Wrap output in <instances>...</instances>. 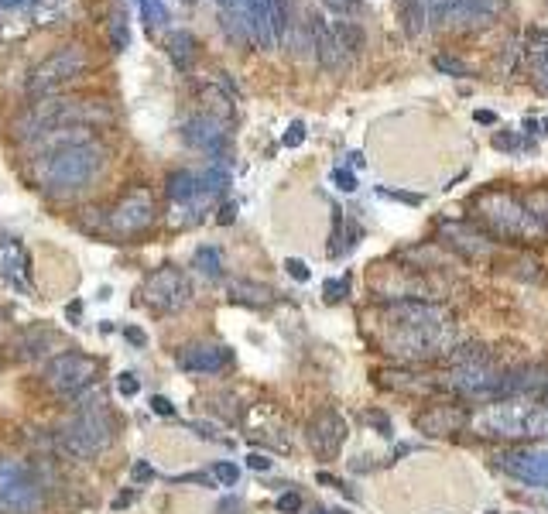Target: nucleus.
<instances>
[{"label": "nucleus", "instance_id": "1", "mask_svg": "<svg viewBox=\"0 0 548 514\" xmlns=\"http://www.w3.org/2000/svg\"><path fill=\"white\" fill-rule=\"evenodd\" d=\"M374 343L401 364H425V360L446 357L456 347L453 312L425 299L384 302L377 309Z\"/></svg>", "mask_w": 548, "mask_h": 514}, {"label": "nucleus", "instance_id": "2", "mask_svg": "<svg viewBox=\"0 0 548 514\" xmlns=\"http://www.w3.org/2000/svg\"><path fill=\"white\" fill-rule=\"evenodd\" d=\"M45 158L48 162L42 165L38 186H42L45 196H52V199L79 196V192L90 189L96 182V175L107 168V151H103V144H96L93 138L62 144V148L48 151Z\"/></svg>", "mask_w": 548, "mask_h": 514}, {"label": "nucleus", "instance_id": "3", "mask_svg": "<svg viewBox=\"0 0 548 514\" xmlns=\"http://www.w3.org/2000/svg\"><path fill=\"white\" fill-rule=\"evenodd\" d=\"M470 213H473V223L483 227L487 237H501V240H511V244H538V240H545L528 199L511 189L477 192V196L470 199Z\"/></svg>", "mask_w": 548, "mask_h": 514}, {"label": "nucleus", "instance_id": "4", "mask_svg": "<svg viewBox=\"0 0 548 514\" xmlns=\"http://www.w3.org/2000/svg\"><path fill=\"white\" fill-rule=\"evenodd\" d=\"M117 439V419L103 398H86L72 412L66 429L55 432V446L69 460H93L96 453H107Z\"/></svg>", "mask_w": 548, "mask_h": 514}, {"label": "nucleus", "instance_id": "5", "mask_svg": "<svg viewBox=\"0 0 548 514\" xmlns=\"http://www.w3.org/2000/svg\"><path fill=\"white\" fill-rule=\"evenodd\" d=\"M110 120V110L103 103L93 100H62V96H42L38 103H31V110H24L21 120L14 124V134L24 144H35L38 138L62 127H90Z\"/></svg>", "mask_w": 548, "mask_h": 514}, {"label": "nucleus", "instance_id": "6", "mask_svg": "<svg viewBox=\"0 0 548 514\" xmlns=\"http://www.w3.org/2000/svg\"><path fill=\"white\" fill-rule=\"evenodd\" d=\"M100 371H103V364H100V357H93V353L62 350L42 367V381L52 395L76 398V395H83L86 388H93Z\"/></svg>", "mask_w": 548, "mask_h": 514}, {"label": "nucleus", "instance_id": "7", "mask_svg": "<svg viewBox=\"0 0 548 514\" xmlns=\"http://www.w3.org/2000/svg\"><path fill=\"white\" fill-rule=\"evenodd\" d=\"M86 66H90V55H86L83 45H62V48H55L52 55H45V59L38 62L35 69H31L28 93L38 96V100H42V96L59 93L62 86L76 83V79L86 72Z\"/></svg>", "mask_w": 548, "mask_h": 514}, {"label": "nucleus", "instance_id": "8", "mask_svg": "<svg viewBox=\"0 0 548 514\" xmlns=\"http://www.w3.org/2000/svg\"><path fill=\"white\" fill-rule=\"evenodd\" d=\"M45 487L24 463L0 456V514H38Z\"/></svg>", "mask_w": 548, "mask_h": 514}, {"label": "nucleus", "instance_id": "9", "mask_svg": "<svg viewBox=\"0 0 548 514\" xmlns=\"http://www.w3.org/2000/svg\"><path fill=\"white\" fill-rule=\"evenodd\" d=\"M141 295H144V305H148L151 312H158V316H172V312H179L192 302V281L182 268L165 264V268L151 271V275L144 278Z\"/></svg>", "mask_w": 548, "mask_h": 514}, {"label": "nucleus", "instance_id": "10", "mask_svg": "<svg viewBox=\"0 0 548 514\" xmlns=\"http://www.w3.org/2000/svg\"><path fill=\"white\" fill-rule=\"evenodd\" d=\"M155 220H158L155 196H151L148 189H134V192H127V196L114 206L107 227H110V234L131 240V237L148 234V230L155 227Z\"/></svg>", "mask_w": 548, "mask_h": 514}, {"label": "nucleus", "instance_id": "11", "mask_svg": "<svg viewBox=\"0 0 548 514\" xmlns=\"http://www.w3.org/2000/svg\"><path fill=\"white\" fill-rule=\"evenodd\" d=\"M182 141L189 144V148L196 151H206L209 158H223L230 148V124L213 114H206V110H199V114H189L182 120L179 127Z\"/></svg>", "mask_w": 548, "mask_h": 514}, {"label": "nucleus", "instance_id": "12", "mask_svg": "<svg viewBox=\"0 0 548 514\" xmlns=\"http://www.w3.org/2000/svg\"><path fill=\"white\" fill-rule=\"evenodd\" d=\"M497 470L528 487H548V449H501L494 453Z\"/></svg>", "mask_w": 548, "mask_h": 514}, {"label": "nucleus", "instance_id": "13", "mask_svg": "<svg viewBox=\"0 0 548 514\" xmlns=\"http://www.w3.org/2000/svg\"><path fill=\"white\" fill-rule=\"evenodd\" d=\"M305 436H309V446L319 460H336L346 443V436H350V429H346V419L336 412V408H322V412H316L309 419Z\"/></svg>", "mask_w": 548, "mask_h": 514}, {"label": "nucleus", "instance_id": "14", "mask_svg": "<svg viewBox=\"0 0 548 514\" xmlns=\"http://www.w3.org/2000/svg\"><path fill=\"white\" fill-rule=\"evenodd\" d=\"M470 419L473 412L463 401H432L415 415V429L422 436H453V432H463Z\"/></svg>", "mask_w": 548, "mask_h": 514}, {"label": "nucleus", "instance_id": "15", "mask_svg": "<svg viewBox=\"0 0 548 514\" xmlns=\"http://www.w3.org/2000/svg\"><path fill=\"white\" fill-rule=\"evenodd\" d=\"M175 364H179L185 374H220L233 364V350L213 340H196L179 347Z\"/></svg>", "mask_w": 548, "mask_h": 514}, {"label": "nucleus", "instance_id": "16", "mask_svg": "<svg viewBox=\"0 0 548 514\" xmlns=\"http://www.w3.org/2000/svg\"><path fill=\"white\" fill-rule=\"evenodd\" d=\"M439 237L449 251H456L459 257H466V261H483V257L490 254V247H494V240L483 234L477 223H466V220H446L439 227Z\"/></svg>", "mask_w": 548, "mask_h": 514}, {"label": "nucleus", "instance_id": "17", "mask_svg": "<svg viewBox=\"0 0 548 514\" xmlns=\"http://www.w3.org/2000/svg\"><path fill=\"white\" fill-rule=\"evenodd\" d=\"M309 31H312V48H316V59L319 66L326 72H340L350 66V59H346V52L336 42V31L333 24H329L322 14H312L309 18Z\"/></svg>", "mask_w": 548, "mask_h": 514}, {"label": "nucleus", "instance_id": "18", "mask_svg": "<svg viewBox=\"0 0 548 514\" xmlns=\"http://www.w3.org/2000/svg\"><path fill=\"white\" fill-rule=\"evenodd\" d=\"M381 388L398 391V395H415V398H429L442 395V381L439 374H418V371H381L377 374Z\"/></svg>", "mask_w": 548, "mask_h": 514}, {"label": "nucleus", "instance_id": "19", "mask_svg": "<svg viewBox=\"0 0 548 514\" xmlns=\"http://www.w3.org/2000/svg\"><path fill=\"white\" fill-rule=\"evenodd\" d=\"M528 66H531L535 90L548 96V31L545 28H528Z\"/></svg>", "mask_w": 548, "mask_h": 514}, {"label": "nucleus", "instance_id": "20", "mask_svg": "<svg viewBox=\"0 0 548 514\" xmlns=\"http://www.w3.org/2000/svg\"><path fill=\"white\" fill-rule=\"evenodd\" d=\"M244 24L247 35L254 38L261 48H274V28L268 14V0H244Z\"/></svg>", "mask_w": 548, "mask_h": 514}, {"label": "nucleus", "instance_id": "21", "mask_svg": "<svg viewBox=\"0 0 548 514\" xmlns=\"http://www.w3.org/2000/svg\"><path fill=\"white\" fill-rule=\"evenodd\" d=\"M230 302L247 305V309H268L274 302V288L261 285V281H251V278H237V281H230Z\"/></svg>", "mask_w": 548, "mask_h": 514}, {"label": "nucleus", "instance_id": "22", "mask_svg": "<svg viewBox=\"0 0 548 514\" xmlns=\"http://www.w3.org/2000/svg\"><path fill=\"white\" fill-rule=\"evenodd\" d=\"M168 59H172V66L179 69V72H192V66H196V59H199V42H196V35L192 31H172L168 35Z\"/></svg>", "mask_w": 548, "mask_h": 514}, {"label": "nucleus", "instance_id": "23", "mask_svg": "<svg viewBox=\"0 0 548 514\" xmlns=\"http://www.w3.org/2000/svg\"><path fill=\"white\" fill-rule=\"evenodd\" d=\"M165 192H168V199H172L175 206L196 203V199H206L203 196V186H199V175L189 172V168H182V172L168 175V179H165Z\"/></svg>", "mask_w": 548, "mask_h": 514}, {"label": "nucleus", "instance_id": "24", "mask_svg": "<svg viewBox=\"0 0 548 514\" xmlns=\"http://www.w3.org/2000/svg\"><path fill=\"white\" fill-rule=\"evenodd\" d=\"M18 347L21 357H45V353H52V347H59V333L48 326H28L18 336Z\"/></svg>", "mask_w": 548, "mask_h": 514}, {"label": "nucleus", "instance_id": "25", "mask_svg": "<svg viewBox=\"0 0 548 514\" xmlns=\"http://www.w3.org/2000/svg\"><path fill=\"white\" fill-rule=\"evenodd\" d=\"M333 31H336V42H340V48L346 52V59H357V55L364 52L367 35H364V28H360V24H353V21H336V24H333Z\"/></svg>", "mask_w": 548, "mask_h": 514}, {"label": "nucleus", "instance_id": "26", "mask_svg": "<svg viewBox=\"0 0 548 514\" xmlns=\"http://www.w3.org/2000/svg\"><path fill=\"white\" fill-rule=\"evenodd\" d=\"M292 11H295V0H268L271 28H274V45H285L288 28H292Z\"/></svg>", "mask_w": 548, "mask_h": 514}, {"label": "nucleus", "instance_id": "27", "mask_svg": "<svg viewBox=\"0 0 548 514\" xmlns=\"http://www.w3.org/2000/svg\"><path fill=\"white\" fill-rule=\"evenodd\" d=\"M192 268H199L206 278H220L223 275V254L216 244H203L196 251V257H192Z\"/></svg>", "mask_w": 548, "mask_h": 514}, {"label": "nucleus", "instance_id": "28", "mask_svg": "<svg viewBox=\"0 0 548 514\" xmlns=\"http://www.w3.org/2000/svg\"><path fill=\"white\" fill-rule=\"evenodd\" d=\"M199 186H203V196L206 199H216V196H223L230 186V175H227V168L223 165H209L203 175H199Z\"/></svg>", "mask_w": 548, "mask_h": 514}, {"label": "nucleus", "instance_id": "29", "mask_svg": "<svg viewBox=\"0 0 548 514\" xmlns=\"http://www.w3.org/2000/svg\"><path fill=\"white\" fill-rule=\"evenodd\" d=\"M425 4L422 0H405L401 4V24H405V35H411V38H418L422 35V28H425Z\"/></svg>", "mask_w": 548, "mask_h": 514}, {"label": "nucleus", "instance_id": "30", "mask_svg": "<svg viewBox=\"0 0 548 514\" xmlns=\"http://www.w3.org/2000/svg\"><path fill=\"white\" fill-rule=\"evenodd\" d=\"M110 45H114V52H127L131 48V28H127L124 7H114V14H110Z\"/></svg>", "mask_w": 548, "mask_h": 514}, {"label": "nucleus", "instance_id": "31", "mask_svg": "<svg viewBox=\"0 0 548 514\" xmlns=\"http://www.w3.org/2000/svg\"><path fill=\"white\" fill-rule=\"evenodd\" d=\"M137 7H141V18L148 24V31H161L168 24V11L161 0H137Z\"/></svg>", "mask_w": 548, "mask_h": 514}, {"label": "nucleus", "instance_id": "32", "mask_svg": "<svg viewBox=\"0 0 548 514\" xmlns=\"http://www.w3.org/2000/svg\"><path fill=\"white\" fill-rule=\"evenodd\" d=\"M494 148L497 151H535V144L525 141L521 131H501V134H494Z\"/></svg>", "mask_w": 548, "mask_h": 514}, {"label": "nucleus", "instance_id": "33", "mask_svg": "<svg viewBox=\"0 0 548 514\" xmlns=\"http://www.w3.org/2000/svg\"><path fill=\"white\" fill-rule=\"evenodd\" d=\"M525 199H528L531 213H535L538 227H542V234L548 237V189H535V192H528Z\"/></svg>", "mask_w": 548, "mask_h": 514}, {"label": "nucleus", "instance_id": "34", "mask_svg": "<svg viewBox=\"0 0 548 514\" xmlns=\"http://www.w3.org/2000/svg\"><path fill=\"white\" fill-rule=\"evenodd\" d=\"M432 66L439 69V72H446V76H456V79L473 76V69L466 66V62L453 59V55H435V59H432Z\"/></svg>", "mask_w": 548, "mask_h": 514}, {"label": "nucleus", "instance_id": "35", "mask_svg": "<svg viewBox=\"0 0 548 514\" xmlns=\"http://www.w3.org/2000/svg\"><path fill=\"white\" fill-rule=\"evenodd\" d=\"M213 477L220 480L223 487H233V484L240 480V467H237V463L220 460V463H213Z\"/></svg>", "mask_w": 548, "mask_h": 514}, {"label": "nucleus", "instance_id": "36", "mask_svg": "<svg viewBox=\"0 0 548 514\" xmlns=\"http://www.w3.org/2000/svg\"><path fill=\"white\" fill-rule=\"evenodd\" d=\"M274 508H278L281 514H298V511H302V494L285 491V494L278 497V501H274Z\"/></svg>", "mask_w": 548, "mask_h": 514}, {"label": "nucleus", "instance_id": "37", "mask_svg": "<svg viewBox=\"0 0 548 514\" xmlns=\"http://www.w3.org/2000/svg\"><path fill=\"white\" fill-rule=\"evenodd\" d=\"M343 295H350V275L326 281V299H329V302H340Z\"/></svg>", "mask_w": 548, "mask_h": 514}, {"label": "nucleus", "instance_id": "38", "mask_svg": "<svg viewBox=\"0 0 548 514\" xmlns=\"http://www.w3.org/2000/svg\"><path fill=\"white\" fill-rule=\"evenodd\" d=\"M131 480H134V484H148V480H155V467H151L148 460H134Z\"/></svg>", "mask_w": 548, "mask_h": 514}, {"label": "nucleus", "instance_id": "39", "mask_svg": "<svg viewBox=\"0 0 548 514\" xmlns=\"http://www.w3.org/2000/svg\"><path fill=\"white\" fill-rule=\"evenodd\" d=\"M117 391L124 398H134L137 391H141V381H137V374H120L117 377Z\"/></svg>", "mask_w": 548, "mask_h": 514}, {"label": "nucleus", "instance_id": "40", "mask_svg": "<svg viewBox=\"0 0 548 514\" xmlns=\"http://www.w3.org/2000/svg\"><path fill=\"white\" fill-rule=\"evenodd\" d=\"M302 141H305V124H302V120H295V124L285 131V138H281V144H285V148H298Z\"/></svg>", "mask_w": 548, "mask_h": 514}, {"label": "nucleus", "instance_id": "41", "mask_svg": "<svg viewBox=\"0 0 548 514\" xmlns=\"http://www.w3.org/2000/svg\"><path fill=\"white\" fill-rule=\"evenodd\" d=\"M333 182H336V186H340L343 192H357V175L346 172V168H336V172H333Z\"/></svg>", "mask_w": 548, "mask_h": 514}, {"label": "nucleus", "instance_id": "42", "mask_svg": "<svg viewBox=\"0 0 548 514\" xmlns=\"http://www.w3.org/2000/svg\"><path fill=\"white\" fill-rule=\"evenodd\" d=\"M285 268H288V275H292L295 281H309V264L298 261V257H288Z\"/></svg>", "mask_w": 548, "mask_h": 514}, {"label": "nucleus", "instance_id": "43", "mask_svg": "<svg viewBox=\"0 0 548 514\" xmlns=\"http://www.w3.org/2000/svg\"><path fill=\"white\" fill-rule=\"evenodd\" d=\"M151 412L161 415V419H172V415H175V405H172V401H168V398L155 395V398H151Z\"/></svg>", "mask_w": 548, "mask_h": 514}, {"label": "nucleus", "instance_id": "44", "mask_svg": "<svg viewBox=\"0 0 548 514\" xmlns=\"http://www.w3.org/2000/svg\"><path fill=\"white\" fill-rule=\"evenodd\" d=\"M367 419H370V425H377L381 436H391V419L384 412H367Z\"/></svg>", "mask_w": 548, "mask_h": 514}, {"label": "nucleus", "instance_id": "45", "mask_svg": "<svg viewBox=\"0 0 548 514\" xmlns=\"http://www.w3.org/2000/svg\"><path fill=\"white\" fill-rule=\"evenodd\" d=\"M381 196H391V199H398V203H408V206H422V196H415V192H391V189H381Z\"/></svg>", "mask_w": 548, "mask_h": 514}, {"label": "nucleus", "instance_id": "46", "mask_svg": "<svg viewBox=\"0 0 548 514\" xmlns=\"http://www.w3.org/2000/svg\"><path fill=\"white\" fill-rule=\"evenodd\" d=\"M124 336H127V343H134L137 350H144V347H148V336H144V329L127 326V329H124Z\"/></svg>", "mask_w": 548, "mask_h": 514}, {"label": "nucleus", "instance_id": "47", "mask_svg": "<svg viewBox=\"0 0 548 514\" xmlns=\"http://www.w3.org/2000/svg\"><path fill=\"white\" fill-rule=\"evenodd\" d=\"M322 4H326L329 11H336V14H350L353 7H357V0H322Z\"/></svg>", "mask_w": 548, "mask_h": 514}, {"label": "nucleus", "instance_id": "48", "mask_svg": "<svg viewBox=\"0 0 548 514\" xmlns=\"http://www.w3.org/2000/svg\"><path fill=\"white\" fill-rule=\"evenodd\" d=\"M247 467L251 470H271V460L268 456H261V453H251L247 456Z\"/></svg>", "mask_w": 548, "mask_h": 514}, {"label": "nucleus", "instance_id": "49", "mask_svg": "<svg viewBox=\"0 0 548 514\" xmlns=\"http://www.w3.org/2000/svg\"><path fill=\"white\" fill-rule=\"evenodd\" d=\"M477 124H497V114H490V110H477Z\"/></svg>", "mask_w": 548, "mask_h": 514}, {"label": "nucleus", "instance_id": "50", "mask_svg": "<svg viewBox=\"0 0 548 514\" xmlns=\"http://www.w3.org/2000/svg\"><path fill=\"white\" fill-rule=\"evenodd\" d=\"M233 213H237V203H227V206H223V216H220V223H233Z\"/></svg>", "mask_w": 548, "mask_h": 514}, {"label": "nucleus", "instance_id": "51", "mask_svg": "<svg viewBox=\"0 0 548 514\" xmlns=\"http://www.w3.org/2000/svg\"><path fill=\"white\" fill-rule=\"evenodd\" d=\"M230 511H240V501H237V497H230V501H223V504H220V514H230Z\"/></svg>", "mask_w": 548, "mask_h": 514}, {"label": "nucleus", "instance_id": "52", "mask_svg": "<svg viewBox=\"0 0 548 514\" xmlns=\"http://www.w3.org/2000/svg\"><path fill=\"white\" fill-rule=\"evenodd\" d=\"M28 4V0H0V11H11V7H21Z\"/></svg>", "mask_w": 548, "mask_h": 514}, {"label": "nucleus", "instance_id": "53", "mask_svg": "<svg viewBox=\"0 0 548 514\" xmlns=\"http://www.w3.org/2000/svg\"><path fill=\"white\" fill-rule=\"evenodd\" d=\"M216 4H220L223 11H233V7H237V0H216Z\"/></svg>", "mask_w": 548, "mask_h": 514}, {"label": "nucleus", "instance_id": "54", "mask_svg": "<svg viewBox=\"0 0 548 514\" xmlns=\"http://www.w3.org/2000/svg\"><path fill=\"white\" fill-rule=\"evenodd\" d=\"M542 127H545V131H548V120H542Z\"/></svg>", "mask_w": 548, "mask_h": 514}, {"label": "nucleus", "instance_id": "55", "mask_svg": "<svg viewBox=\"0 0 548 514\" xmlns=\"http://www.w3.org/2000/svg\"><path fill=\"white\" fill-rule=\"evenodd\" d=\"M312 514H329V511H312Z\"/></svg>", "mask_w": 548, "mask_h": 514}]
</instances>
